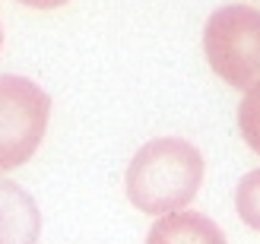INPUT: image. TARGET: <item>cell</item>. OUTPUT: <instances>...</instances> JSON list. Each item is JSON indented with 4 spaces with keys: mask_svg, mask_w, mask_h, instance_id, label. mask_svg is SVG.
Returning <instances> with one entry per match:
<instances>
[{
    "mask_svg": "<svg viewBox=\"0 0 260 244\" xmlns=\"http://www.w3.org/2000/svg\"><path fill=\"white\" fill-rule=\"evenodd\" d=\"M0 48H4V29H0Z\"/></svg>",
    "mask_w": 260,
    "mask_h": 244,
    "instance_id": "cell-9",
    "label": "cell"
},
{
    "mask_svg": "<svg viewBox=\"0 0 260 244\" xmlns=\"http://www.w3.org/2000/svg\"><path fill=\"white\" fill-rule=\"evenodd\" d=\"M146 244H225V235L203 213H168L149 228Z\"/></svg>",
    "mask_w": 260,
    "mask_h": 244,
    "instance_id": "cell-5",
    "label": "cell"
},
{
    "mask_svg": "<svg viewBox=\"0 0 260 244\" xmlns=\"http://www.w3.org/2000/svg\"><path fill=\"white\" fill-rule=\"evenodd\" d=\"M203 184L200 149L181 136H159L137 149L127 165V197L146 213H181Z\"/></svg>",
    "mask_w": 260,
    "mask_h": 244,
    "instance_id": "cell-1",
    "label": "cell"
},
{
    "mask_svg": "<svg viewBox=\"0 0 260 244\" xmlns=\"http://www.w3.org/2000/svg\"><path fill=\"white\" fill-rule=\"evenodd\" d=\"M19 4L32 7V10H57V7H63V4H70V0H19Z\"/></svg>",
    "mask_w": 260,
    "mask_h": 244,
    "instance_id": "cell-8",
    "label": "cell"
},
{
    "mask_svg": "<svg viewBox=\"0 0 260 244\" xmlns=\"http://www.w3.org/2000/svg\"><path fill=\"white\" fill-rule=\"evenodd\" d=\"M238 130L244 136V143L260 156V83L244 92L238 105Z\"/></svg>",
    "mask_w": 260,
    "mask_h": 244,
    "instance_id": "cell-7",
    "label": "cell"
},
{
    "mask_svg": "<svg viewBox=\"0 0 260 244\" xmlns=\"http://www.w3.org/2000/svg\"><path fill=\"white\" fill-rule=\"evenodd\" d=\"M51 95L25 76L0 73V171L25 165L42 146Z\"/></svg>",
    "mask_w": 260,
    "mask_h": 244,
    "instance_id": "cell-3",
    "label": "cell"
},
{
    "mask_svg": "<svg viewBox=\"0 0 260 244\" xmlns=\"http://www.w3.org/2000/svg\"><path fill=\"white\" fill-rule=\"evenodd\" d=\"M235 210L241 216V222L260 232V168L248 171L235 187Z\"/></svg>",
    "mask_w": 260,
    "mask_h": 244,
    "instance_id": "cell-6",
    "label": "cell"
},
{
    "mask_svg": "<svg viewBox=\"0 0 260 244\" xmlns=\"http://www.w3.org/2000/svg\"><path fill=\"white\" fill-rule=\"evenodd\" d=\"M203 51L213 73L232 89L260 83V10L232 4L216 10L203 29Z\"/></svg>",
    "mask_w": 260,
    "mask_h": 244,
    "instance_id": "cell-2",
    "label": "cell"
},
{
    "mask_svg": "<svg viewBox=\"0 0 260 244\" xmlns=\"http://www.w3.org/2000/svg\"><path fill=\"white\" fill-rule=\"evenodd\" d=\"M42 235V213L29 190L0 178V244H35Z\"/></svg>",
    "mask_w": 260,
    "mask_h": 244,
    "instance_id": "cell-4",
    "label": "cell"
}]
</instances>
